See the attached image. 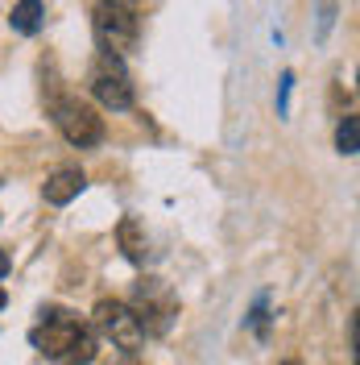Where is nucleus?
I'll return each mask as SVG.
<instances>
[{"instance_id": "obj_1", "label": "nucleus", "mask_w": 360, "mask_h": 365, "mask_svg": "<svg viewBox=\"0 0 360 365\" xmlns=\"http://www.w3.org/2000/svg\"><path fill=\"white\" fill-rule=\"evenodd\" d=\"M29 341L38 353H46L54 365H88L95 357V328L75 312H46L42 324L29 332Z\"/></svg>"}, {"instance_id": "obj_2", "label": "nucleus", "mask_w": 360, "mask_h": 365, "mask_svg": "<svg viewBox=\"0 0 360 365\" xmlns=\"http://www.w3.org/2000/svg\"><path fill=\"white\" fill-rule=\"evenodd\" d=\"M137 13L125 4V0H100L95 4V42H100V54H129L137 46Z\"/></svg>"}, {"instance_id": "obj_3", "label": "nucleus", "mask_w": 360, "mask_h": 365, "mask_svg": "<svg viewBox=\"0 0 360 365\" xmlns=\"http://www.w3.org/2000/svg\"><path fill=\"white\" fill-rule=\"evenodd\" d=\"M133 316H137V324H141L145 336H162V332L174 324V316H179V299L170 295L158 278H145V282H137Z\"/></svg>"}, {"instance_id": "obj_4", "label": "nucleus", "mask_w": 360, "mask_h": 365, "mask_svg": "<svg viewBox=\"0 0 360 365\" xmlns=\"http://www.w3.org/2000/svg\"><path fill=\"white\" fill-rule=\"evenodd\" d=\"M91 91H95V100H100L104 108H112V113L133 108V79H129V71H125V63H120L116 54H100V58H95Z\"/></svg>"}, {"instance_id": "obj_5", "label": "nucleus", "mask_w": 360, "mask_h": 365, "mask_svg": "<svg viewBox=\"0 0 360 365\" xmlns=\"http://www.w3.org/2000/svg\"><path fill=\"white\" fill-rule=\"evenodd\" d=\"M54 125H58L63 137H67L70 145H79V150L104 141V120H100L95 108L83 104V100H54Z\"/></svg>"}, {"instance_id": "obj_6", "label": "nucleus", "mask_w": 360, "mask_h": 365, "mask_svg": "<svg viewBox=\"0 0 360 365\" xmlns=\"http://www.w3.org/2000/svg\"><path fill=\"white\" fill-rule=\"evenodd\" d=\"M95 328H100L116 349H125V353H137V349L145 344V332H141V324H137L133 307H129V303H116V299L95 303Z\"/></svg>"}, {"instance_id": "obj_7", "label": "nucleus", "mask_w": 360, "mask_h": 365, "mask_svg": "<svg viewBox=\"0 0 360 365\" xmlns=\"http://www.w3.org/2000/svg\"><path fill=\"white\" fill-rule=\"evenodd\" d=\"M83 170H75V166H63V170H54L50 179H46V200L50 204H70L79 191H83Z\"/></svg>"}, {"instance_id": "obj_8", "label": "nucleus", "mask_w": 360, "mask_h": 365, "mask_svg": "<svg viewBox=\"0 0 360 365\" xmlns=\"http://www.w3.org/2000/svg\"><path fill=\"white\" fill-rule=\"evenodd\" d=\"M120 250H125V257L129 262H145V228H141V220H133V216H125L120 220Z\"/></svg>"}, {"instance_id": "obj_9", "label": "nucleus", "mask_w": 360, "mask_h": 365, "mask_svg": "<svg viewBox=\"0 0 360 365\" xmlns=\"http://www.w3.org/2000/svg\"><path fill=\"white\" fill-rule=\"evenodd\" d=\"M9 25H13L17 34H38V25H42V0H21V4L13 9Z\"/></svg>"}, {"instance_id": "obj_10", "label": "nucleus", "mask_w": 360, "mask_h": 365, "mask_svg": "<svg viewBox=\"0 0 360 365\" xmlns=\"http://www.w3.org/2000/svg\"><path fill=\"white\" fill-rule=\"evenodd\" d=\"M336 150H339V154H356V150H360V116H344V120H339Z\"/></svg>"}, {"instance_id": "obj_11", "label": "nucleus", "mask_w": 360, "mask_h": 365, "mask_svg": "<svg viewBox=\"0 0 360 365\" xmlns=\"http://www.w3.org/2000/svg\"><path fill=\"white\" fill-rule=\"evenodd\" d=\"M4 274H9V253L0 250V278H4Z\"/></svg>"}, {"instance_id": "obj_12", "label": "nucleus", "mask_w": 360, "mask_h": 365, "mask_svg": "<svg viewBox=\"0 0 360 365\" xmlns=\"http://www.w3.org/2000/svg\"><path fill=\"white\" fill-rule=\"evenodd\" d=\"M0 307H4V291H0Z\"/></svg>"}]
</instances>
